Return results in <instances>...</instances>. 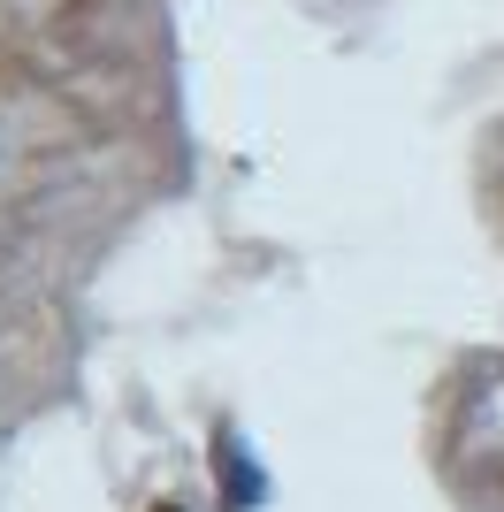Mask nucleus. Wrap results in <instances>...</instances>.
<instances>
[{
    "mask_svg": "<svg viewBox=\"0 0 504 512\" xmlns=\"http://www.w3.org/2000/svg\"><path fill=\"white\" fill-rule=\"evenodd\" d=\"M222 497H230L237 512H252L260 497H268V482H260V467H252L245 444H222Z\"/></svg>",
    "mask_w": 504,
    "mask_h": 512,
    "instance_id": "nucleus-1",
    "label": "nucleus"
}]
</instances>
